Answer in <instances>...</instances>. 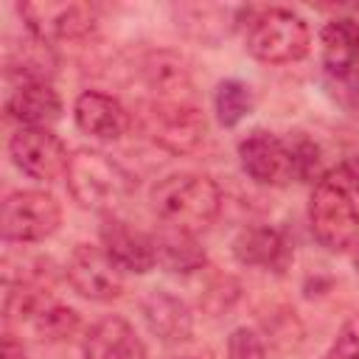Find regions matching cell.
Instances as JSON below:
<instances>
[{
  "label": "cell",
  "instance_id": "1",
  "mask_svg": "<svg viewBox=\"0 0 359 359\" xmlns=\"http://www.w3.org/2000/svg\"><path fill=\"white\" fill-rule=\"evenodd\" d=\"M151 210L165 227L196 236L216 222L222 210V191L208 174H171L154 185Z\"/></svg>",
  "mask_w": 359,
  "mask_h": 359
},
{
  "label": "cell",
  "instance_id": "2",
  "mask_svg": "<svg viewBox=\"0 0 359 359\" xmlns=\"http://www.w3.org/2000/svg\"><path fill=\"white\" fill-rule=\"evenodd\" d=\"M65 177L70 196L95 213H112L135 191V177L121 163L95 149H79L70 154Z\"/></svg>",
  "mask_w": 359,
  "mask_h": 359
},
{
  "label": "cell",
  "instance_id": "3",
  "mask_svg": "<svg viewBox=\"0 0 359 359\" xmlns=\"http://www.w3.org/2000/svg\"><path fill=\"white\" fill-rule=\"evenodd\" d=\"M250 56L266 65H289L309 53L311 31L306 20L289 8H258L244 34Z\"/></svg>",
  "mask_w": 359,
  "mask_h": 359
},
{
  "label": "cell",
  "instance_id": "4",
  "mask_svg": "<svg viewBox=\"0 0 359 359\" xmlns=\"http://www.w3.org/2000/svg\"><path fill=\"white\" fill-rule=\"evenodd\" d=\"M309 224L328 252H348L359 244V210L339 180L325 177L314 185L309 199Z\"/></svg>",
  "mask_w": 359,
  "mask_h": 359
},
{
  "label": "cell",
  "instance_id": "5",
  "mask_svg": "<svg viewBox=\"0 0 359 359\" xmlns=\"http://www.w3.org/2000/svg\"><path fill=\"white\" fill-rule=\"evenodd\" d=\"M143 126H146V135L171 154L194 151L208 132V121L194 101H154L151 98L143 112Z\"/></svg>",
  "mask_w": 359,
  "mask_h": 359
},
{
  "label": "cell",
  "instance_id": "6",
  "mask_svg": "<svg viewBox=\"0 0 359 359\" xmlns=\"http://www.w3.org/2000/svg\"><path fill=\"white\" fill-rule=\"evenodd\" d=\"M62 222V208L59 202L45 194V191H17L6 196L3 202V216H0V230L6 241L17 244H31L53 236Z\"/></svg>",
  "mask_w": 359,
  "mask_h": 359
},
{
  "label": "cell",
  "instance_id": "7",
  "mask_svg": "<svg viewBox=\"0 0 359 359\" xmlns=\"http://www.w3.org/2000/svg\"><path fill=\"white\" fill-rule=\"evenodd\" d=\"M25 28L31 36L42 42L59 39H79L87 36L95 25V8L87 3H67V0H36L17 6Z\"/></svg>",
  "mask_w": 359,
  "mask_h": 359
},
{
  "label": "cell",
  "instance_id": "8",
  "mask_svg": "<svg viewBox=\"0 0 359 359\" xmlns=\"http://www.w3.org/2000/svg\"><path fill=\"white\" fill-rule=\"evenodd\" d=\"M8 154L22 174L42 182H53L62 174H67V163H70L65 143L50 129H39V126H22L17 135H11Z\"/></svg>",
  "mask_w": 359,
  "mask_h": 359
},
{
  "label": "cell",
  "instance_id": "9",
  "mask_svg": "<svg viewBox=\"0 0 359 359\" xmlns=\"http://www.w3.org/2000/svg\"><path fill=\"white\" fill-rule=\"evenodd\" d=\"M65 275H67L73 292L87 300L107 303V300L121 297V292H123L121 269L112 264V258L104 252V247L79 244L67 258Z\"/></svg>",
  "mask_w": 359,
  "mask_h": 359
},
{
  "label": "cell",
  "instance_id": "10",
  "mask_svg": "<svg viewBox=\"0 0 359 359\" xmlns=\"http://www.w3.org/2000/svg\"><path fill=\"white\" fill-rule=\"evenodd\" d=\"M241 168L258 185H286L294 180V160L289 143L266 129H252L238 143Z\"/></svg>",
  "mask_w": 359,
  "mask_h": 359
},
{
  "label": "cell",
  "instance_id": "11",
  "mask_svg": "<svg viewBox=\"0 0 359 359\" xmlns=\"http://www.w3.org/2000/svg\"><path fill=\"white\" fill-rule=\"evenodd\" d=\"M101 247L104 252L112 258V264L121 272H149L157 264V252H154V238L146 236L143 230L132 227L123 219H112L107 216L101 222Z\"/></svg>",
  "mask_w": 359,
  "mask_h": 359
},
{
  "label": "cell",
  "instance_id": "12",
  "mask_svg": "<svg viewBox=\"0 0 359 359\" xmlns=\"http://www.w3.org/2000/svg\"><path fill=\"white\" fill-rule=\"evenodd\" d=\"M73 115H76V126L84 132V135H93L98 140H118L126 135L132 118L126 112V107L107 95V93H98V90H87L76 98V107H73Z\"/></svg>",
  "mask_w": 359,
  "mask_h": 359
},
{
  "label": "cell",
  "instance_id": "13",
  "mask_svg": "<svg viewBox=\"0 0 359 359\" xmlns=\"http://www.w3.org/2000/svg\"><path fill=\"white\" fill-rule=\"evenodd\" d=\"M149 331L163 342H185L194 331L191 309L165 289H151L140 303Z\"/></svg>",
  "mask_w": 359,
  "mask_h": 359
},
{
  "label": "cell",
  "instance_id": "14",
  "mask_svg": "<svg viewBox=\"0 0 359 359\" xmlns=\"http://www.w3.org/2000/svg\"><path fill=\"white\" fill-rule=\"evenodd\" d=\"M84 359H146L137 331L123 317L98 320L84 337Z\"/></svg>",
  "mask_w": 359,
  "mask_h": 359
},
{
  "label": "cell",
  "instance_id": "15",
  "mask_svg": "<svg viewBox=\"0 0 359 359\" xmlns=\"http://www.w3.org/2000/svg\"><path fill=\"white\" fill-rule=\"evenodd\" d=\"M233 255L244 266H261L272 272H283L292 261V250L275 227H244L233 238Z\"/></svg>",
  "mask_w": 359,
  "mask_h": 359
},
{
  "label": "cell",
  "instance_id": "16",
  "mask_svg": "<svg viewBox=\"0 0 359 359\" xmlns=\"http://www.w3.org/2000/svg\"><path fill=\"white\" fill-rule=\"evenodd\" d=\"M6 112H8V118H14L25 126L48 129L62 115V98L48 81H22L8 95Z\"/></svg>",
  "mask_w": 359,
  "mask_h": 359
},
{
  "label": "cell",
  "instance_id": "17",
  "mask_svg": "<svg viewBox=\"0 0 359 359\" xmlns=\"http://www.w3.org/2000/svg\"><path fill=\"white\" fill-rule=\"evenodd\" d=\"M143 79L154 101H191V73L177 53L154 50L143 59Z\"/></svg>",
  "mask_w": 359,
  "mask_h": 359
},
{
  "label": "cell",
  "instance_id": "18",
  "mask_svg": "<svg viewBox=\"0 0 359 359\" xmlns=\"http://www.w3.org/2000/svg\"><path fill=\"white\" fill-rule=\"evenodd\" d=\"M320 39L325 70L337 79H348L359 62V25L351 20H331Z\"/></svg>",
  "mask_w": 359,
  "mask_h": 359
},
{
  "label": "cell",
  "instance_id": "19",
  "mask_svg": "<svg viewBox=\"0 0 359 359\" xmlns=\"http://www.w3.org/2000/svg\"><path fill=\"white\" fill-rule=\"evenodd\" d=\"M154 252H157V264L168 272H199L205 266V250L196 244V238L191 233L182 230H171L165 227L160 236H154Z\"/></svg>",
  "mask_w": 359,
  "mask_h": 359
},
{
  "label": "cell",
  "instance_id": "20",
  "mask_svg": "<svg viewBox=\"0 0 359 359\" xmlns=\"http://www.w3.org/2000/svg\"><path fill=\"white\" fill-rule=\"evenodd\" d=\"M6 70L11 76H22V81H48L56 70V56L48 42L28 34L20 45L8 48Z\"/></svg>",
  "mask_w": 359,
  "mask_h": 359
},
{
  "label": "cell",
  "instance_id": "21",
  "mask_svg": "<svg viewBox=\"0 0 359 359\" xmlns=\"http://www.w3.org/2000/svg\"><path fill=\"white\" fill-rule=\"evenodd\" d=\"M213 104H216V118L222 126H236L241 123L250 109H252V90L238 81V79H227L216 87V95H213Z\"/></svg>",
  "mask_w": 359,
  "mask_h": 359
},
{
  "label": "cell",
  "instance_id": "22",
  "mask_svg": "<svg viewBox=\"0 0 359 359\" xmlns=\"http://www.w3.org/2000/svg\"><path fill=\"white\" fill-rule=\"evenodd\" d=\"M227 359H266L264 339L247 325L236 328L227 339Z\"/></svg>",
  "mask_w": 359,
  "mask_h": 359
},
{
  "label": "cell",
  "instance_id": "23",
  "mask_svg": "<svg viewBox=\"0 0 359 359\" xmlns=\"http://www.w3.org/2000/svg\"><path fill=\"white\" fill-rule=\"evenodd\" d=\"M292 160H294V180H311L320 174V149L309 137H297L289 143Z\"/></svg>",
  "mask_w": 359,
  "mask_h": 359
},
{
  "label": "cell",
  "instance_id": "24",
  "mask_svg": "<svg viewBox=\"0 0 359 359\" xmlns=\"http://www.w3.org/2000/svg\"><path fill=\"white\" fill-rule=\"evenodd\" d=\"M323 359H359V314L351 317Z\"/></svg>",
  "mask_w": 359,
  "mask_h": 359
},
{
  "label": "cell",
  "instance_id": "25",
  "mask_svg": "<svg viewBox=\"0 0 359 359\" xmlns=\"http://www.w3.org/2000/svg\"><path fill=\"white\" fill-rule=\"evenodd\" d=\"M3 359H25V348H22V342L14 339V334L3 337Z\"/></svg>",
  "mask_w": 359,
  "mask_h": 359
},
{
  "label": "cell",
  "instance_id": "26",
  "mask_svg": "<svg viewBox=\"0 0 359 359\" xmlns=\"http://www.w3.org/2000/svg\"><path fill=\"white\" fill-rule=\"evenodd\" d=\"M353 266H356V275H359V252L353 255Z\"/></svg>",
  "mask_w": 359,
  "mask_h": 359
},
{
  "label": "cell",
  "instance_id": "27",
  "mask_svg": "<svg viewBox=\"0 0 359 359\" xmlns=\"http://www.w3.org/2000/svg\"><path fill=\"white\" fill-rule=\"evenodd\" d=\"M171 359H196V356H171Z\"/></svg>",
  "mask_w": 359,
  "mask_h": 359
}]
</instances>
